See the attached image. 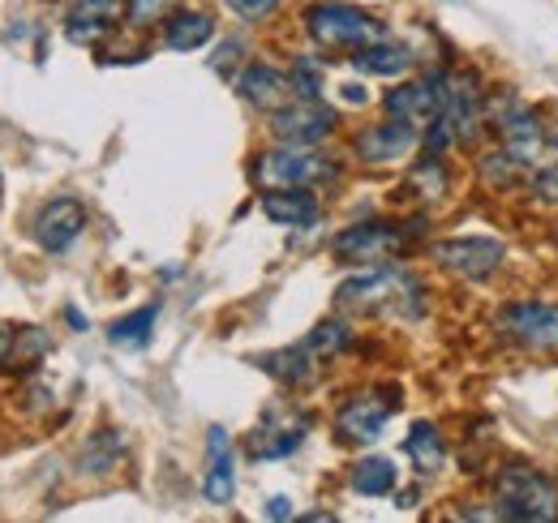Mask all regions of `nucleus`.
Instances as JSON below:
<instances>
[{
    "mask_svg": "<svg viewBox=\"0 0 558 523\" xmlns=\"http://www.w3.org/2000/svg\"><path fill=\"white\" fill-rule=\"evenodd\" d=\"M336 305L349 314H400V318H417L425 309V288L417 275H409L404 266H387L374 262L369 270L352 275L336 288Z\"/></svg>",
    "mask_w": 558,
    "mask_h": 523,
    "instance_id": "1",
    "label": "nucleus"
},
{
    "mask_svg": "<svg viewBox=\"0 0 558 523\" xmlns=\"http://www.w3.org/2000/svg\"><path fill=\"white\" fill-rule=\"evenodd\" d=\"M305 31L318 48L331 52H356L374 39H383V22L356 4H340V0H323L305 9Z\"/></svg>",
    "mask_w": 558,
    "mask_h": 523,
    "instance_id": "2",
    "label": "nucleus"
},
{
    "mask_svg": "<svg viewBox=\"0 0 558 523\" xmlns=\"http://www.w3.org/2000/svg\"><path fill=\"white\" fill-rule=\"evenodd\" d=\"M498 515L520 523H555L558 520V489L550 476L533 467H507L498 476Z\"/></svg>",
    "mask_w": 558,
    "mask_h": 523,
    "instance_id": "3",
    "label": "nucleus"
},
{
    "mask_svg": "<svg viewBox=\"0 0 558 523\" xmlns=\"http://www.w3.org/2000/svg\"><path fill=\"white\" fill-rule=\"evenodd\" d=\"M254 181L263 190H310V185L336 181V168L323 155H314V146H288V142H279L276 150L258 155Z\"/></svg>",
    "mask_w": 558,
    "mask_h": 523,
    "instance_id": "4",
    "label": "nucleus"
},
{
    "mask_svg": "<svg viewBox=\"0 0 558 523\" xmlns=\"http://www.w3.org/2000/svg\"><path fill=\"white\" fill-rule=\"evenodd\" d=\"M417 232L421 223H413V228H400V223H352L331 241V254L340 262H349V266H356V262H387L391 254H400Z\"/></svg>",
    "mask_w": 558,
    "mask_h": 523,
    "instance_id": "5",
    "label": "nucleus"
},
{
    "mask_svg": "<svg viewBox=\"0 0 558 523\" xmlns=\"http://www.w3.org/2000/svg\"><path fill=\"white\" fill-rule=\"evenodd\" d=\"M482 108H486V104H482V82H477V73H469V69L447 73V82H442V121H447V130H451V137H456L460 146L477 142Z\"/></svg>",
    "mask_w": 558,
    "mask_h": 523,
    "instance_id": "6",
    "label": "nucleus"
},
{
    "mask_svg": "<svg viewBox=\"0 0 558 523\" xmlns=\"http://www.w3.org/2000/svg\"><path fill=\"white\" fill-rule=\"evenodd\" d=\"M429 254H434V262H438L442 270H451V275H460V279H489V275L502 270V262H507L502 241H494V236H456V241H438Z\"/></svg>",
    "mask_w": 558,
    "mask_h": 523,
    "instance_id": "7",
    "label": "nucleus"
},
{
    "mask_svg": "<svg viewBox=\"0 0 558 523\" xmlns=\"http://www.w3.org/2000/svg\"><path fill=\"white\" fill-rule=\"evenodd\" d=\"M336 108H327L323 99H296L271 112V133L288 146H318L336 133Z\"/></svg>",
    "mask_w": 558,
    "mask_h": 523,
    "instance_id": "8",
    "label": "nucleus"
},
{
    "mask_svg": "<svg viewBox=\"0 0 558 523\" xmlns=\"http://www.w3.org/2000/svg\"><path fill=\"white\" fill-rule=\"evenodd\" d=\"M498 330L533 352H555L558 348V305L546 301H520V305H507L498 314Z\"/></svg>",
    "mask_w": 558,
    "mask_h": 523,
    "instance_id": "9",
    "label": "nucleus"
},
{
    "mask_svg": "<svg viewBox=\"0 0 558 523\" xmlns=\"http://www.w3.org/2000/svg\"><path fill=\"white\" fill-rule=\"evenodd\" d=\"M442 82H447V73H429L425 82H404V86L387 90V99H383L387 117H396L404 125H417V130L434 125L442 117Z\"/></svg>",
    "mask_w": 558,
    "mask_h": 523,
    "instance_id": "10",
    "label": "nucleus"
},
{
    "mask_svg": "<svg viewBox=\"0 0 558 523\" xmlns=\"http://www.w3.org/2000/svg\"><path fill=\"white\" fill-rule=\"evenodd\" d=\"M391 412H396V399H383L374 391L352 394L336 412V434H340V442H378Z\"/></svg>",
    "mask_w": 558,
    "mask_h": 523,
    "instance_id": "11",
    "label": "nucleus"
},
{
    "mask_svg": "<svg viewBox=\"0 0 558 523\" xmlns=\"http://www.w3.org/2000/svg\"><path fill=\"white\" fill-rule=\"evenodd\" d=\"M86 228V206L77 197H52L39 215H35V241L48 254H65Z\"/></svg>",
    "mask_w": 558,
    "mask_h": 523,
    "instance_id": "12",
    "label": "nucleus"
},
{
    "mask_svg": "<svg viewBox=\"0 0 558 523\" xmlns=\"http://www.w3.org/2000/svg\"><path fill=\"white\" fill-rule=\"evenodd\" d=\"M305 429H310L305 416H292V412H283V408H271V412L263 416V425L250 434L245 451H250V459H288L305 442Z\"/></svg>",
    "mask_w": 558,
    "mask_h": 523,
    "instance_id": "13",
    "label": "nucleus"
},
{
    "mask_svg": "<svg viewBox=\"0 0 558 523\" xmlns=\"http://www.w3.org/2000/svg\"><path fill=\"white\" fill-rule=\"evenodd\" d=\"M417 146V125H404V121H383V125H369V130L356 133V155L365 163H396L404 159L409 150Z\"/></svg>",
    "mask_w": 558,
    "mask_h": 523,
    "instance_id": "14",
    "label": "nucleus"
},
{
    "mask_svg": "<svg viewBox=\"0 0 558 523\" xmlns=\"http://www.w3.org/2000/svg\"><path fill=\"white\" fill-rule=\"evenodd\" d=\"M498 137H502V146L520 159V163H537V155H542V121H537V112L529 108V104H507V112L498 117Z\"/></svg>",
    "mask_w": 558,
    "mask_h": 523,
    "instance_id": "15",
    "label": "nucleus"
},
{
    "mask_svg": "<svg viewBox=\"0 0 558 523\" xmlns=\"http://www.w3.org/2000/svg\"><path fill=\"white\" fill-rule=\"evenodd\" d=\"M207 481H203V494H207L210 507H223V502H232V494H236V459H232V438H228V429H207Z\"/></svg>",
    "mask_w": 558,
    "mask_h": 523,
    "instance_id": "16",
    "label": "nucleus"
},
{
    "mask_svg": "<svg viewBox=\"0 0 558 523\" xmlns=\"http://www.w3.org/2000/svg\"><path fill=\"white\" fill-rule=\"evenodd\" d=\"M236 90H241L245 104H254L263 112H279L288 104V95H292V82L276 65H263L258 61V65H245V73L236 77Z\"/></svg>",
    "mask_w": 558,
    "mask_h": 523,
    "instance_id": "17",
    "label": "nucleus"
},
{
    "mask_svg": "<svg viewBox=\"0 0 558 523\" xmlns=\"http://www.w3.org/2000/svg\"><path fill=\"white\" fill-rule=\"evenodd\" d=\"M263 215L279 223V228H314L323 206L318 197L305 194V190H267L263 194Z\"/></svg>",
    "mask_w": 558,
    "mask_h": 523,
    "instance_id": "18",
    "label": "nucleus"
},
{
    "mask_svg": "<svg viewBox=\"0 0 558 523\" xmlns=\"http://www.w3.org/2000/svg\"><path fill=\"white\" fill-rule=\"evenodd\" d=\"M258 369L296 391V387H310V382H314V374H318V356H314L305 343H296V348H279V352L258 356Z\"/></svg>",
    "mask_w": 558,
    "mask_h": 523,
    "instance_id": "19",
    "label": "nucleus"
},
{
    "mask_svg": "<svg viewBox=\"0 0 558 523\" xmlns=\"http://www.w3.org/2000/svg\"><path fill=\"white\" fill-rule=\"evenodd\" d=\"M352 65L361 69V73H374V77H400V73L413 69V52H409L404 44H391V39L383 35V39L356 48V52H352Z\"/></svg>",
    "mask_w": 558,
    "mask_h": 523,
    "instance_id": "20",
    "label": "nucleus"
},
{
    "mask_svg": "<svg viewBox=\"0 0 558 523\" xmlns=\"http://www.w3.org/2000/svg\"><path fill=\"white\" fill-rule=\"evenodd\" d=\"M210 35H215V22L207 13H194V9H181V13H168L163 17V44L172 52H194L203 48Z\"/></svg>",
    "mask_w": 558,
    "mask_h": 523,
    "instance_id": "21",
    "label": "nucleus"
},
{
    "mask_svg": "<svg viewBox=\"0 0 558 523\" xmlns=\"http://www.w3.org/2000/svg\"><path fill=\"white\" fill-rule=\"evenodd\" d=\"M396 481H400V472H396V463L387 455L356 459L349 472V485L361 498H387V494L396 489Z\"/></svg>",
    "mask_w": 558,
    "mask_h": 523,
    "instance_id": "22",
    "label": "nucleus"
},
{
    "mask_svg": "<svg viewBox=\"0 0 558 523\" xmlns=\"http://www.w3.org/2000/svg\"><path fill=\"white\" fill-rule=\"evenodd\" d=\"M404 455L417 463L421 476H434V472H442V463H447L442 434H438L429 421H417V425L409 429V438H404Z\"/></svg>",
    "mask_w": 558,
    "mask_h": 523,
    "instance_id": "23",
    "label": "nucleus"
},
{
    "mask_svg": "<svg viewBox=\"0 0 558 523\" xmlns=\"http://www.w3.org/2000/svg\"><path fill=\"white\" fill-rule=\"evenodd\" d=\"M155 323H159V305H142L134 314L117 318L108 327V339H112V348H146L155 335Z\"/></svg>",
    "mask_w": 558,
    "mask_h": 523,
    "instance_id": "24",
    "label": "nucleus"
},
{
    "mask_svg": "<svg viewBox=\"0 0 558 523\" xmlns=\"http://www.w3.org/2000/svg\"><path fill=\"white\" fill-rule=\"evenodd\" d=\"M323 77H327V69L318 57H296L288 69V82H292L296 99H323Z\"/></svg>",
    "mask_w": 558,
    "mask_h": 523,
    "instance_id": "25",
    "label": "nucleus"
},
{
    "mask_svg": "<svg viewBox=\"0 0 558 523\" xmlns=\"http://www.w3.org/2000/svg\"><path fill=\"white\" fill-rule=\"evenodd\" d=\"M349 343H352V330L344 327V323H336V318H331V323H318V327L305 335V348H310L318 361H327V356H340Z\"/></svg>",
    "mask_w": 558,
    "mask_h": 523,
    "instance_id": "26",
    "label": "nucleus"
},
{
    "mask_svg": "<svg viewBox=\"0 0 558 523\" xmlns=\"http://www.w3.org/2000/svg\"><path fill=\"white\" fill-rule=\"evenodd\" d=\"M409 190H421V197H442V194H447V168H442V159H438V155L421 159L417 168H413Z\"/></svg>",
    "mask_w": 558,
    "mask_h": 523,
    "instance_id": "27",
    "label": "nucleus"
},
{
    "mask_svg": "<svg viewBox=\"0 0 558 523\" xmlns=\"http://www.w3.org/2000/svg\"><path fill=\"white\" fill-rule=\"evenodd\" d=\"M117 455H121V438L112 429H104L86 451H82V472H108L117 467Z\"/></svg>",
    "mask_w": 558,
    "mask_h": 523,
    "instance_id": "28",
    "label": "nucleus"
},
{
    "mask_svg": "<svg viewBox=\"0 0 558 523\" xmlns=\"http://www.w3.org/2000/svg\"><path fill=\"white\" fill-rule=\"evenodd\" d=\"M112 17H70L65 22V35H70V44L77 48H95V44H104L108 35H112Z\"/></svg>",
    "mask_w": 558,
    "mask_h": 523,
    "instance_id": "29",
    "label": "nucleus"
},
{
    "mask_svg": "<svg viewBox=\"0 0 558 523\" xmlns=\"http://www.w3.org/2000/svg\"><path fill=\"white\" fill-rule=\"evenodd\" d=\"M520 168H524V163H520V159H515V155H511L507 146H502V150H494V155H486V159H482V172H486V181L494 185V190H502V185H515Z\"/></svg>",
    "mask_w": 558,
    "mask_h": 523,
    "instance_id": "30",
    "label": "nucleus"
},
{
    "mask_svg": "<svg viewBox=\"0 0 558 523\" xmlns=\"http://www.w3.org/2000/svg\"><path fill=\"white\" fill-rule=\"evenodd\" d=\"M168 9H172V0H130V4H125V22H130L134 31H142V26H150V22H163Z\"/></svg>",
    "mask_w": 558,
    "mask_h": 523,
    "instance_id": "31",
    "label": "nucleus"
},
{
    "mask_svg": "<svg viewBox=\"0 0 558 523\" xmlns=\"http://www.w3.org/2000/svg\"><path fill=\"white\" fill-rule=\"evenodd\" d=\"M228 9H232L236 17H245V22H263V17L276 13L279 0H228Z\"/></svg>",
    "mask_w": 558,
    "mask_h": 523,
    "instance_id": "32",
    "label": "nucleus"
},
{
    "mask_svg": "<svg viewBox=\"0 0 558 523\" xmlns=\"http://www.w3.org/2000/svg\"><path fill=\"white\" fill-rule=\"evenodd\" d=\"M70 17H117V0H70Z\"/></svg>",
    "mask_w": 558,
    "mask_h": 523,
    "instance_id": "33",
    "label": "nucleus"
},
{
    "mask_svg": "<svg viewBox=\"0 0 558 523\" xmlns=\"http://www.w3.org/2000/svg\"><path fill=\"white\" fill-rule=\"evenodd\" d=\"M533 194L542 197V202H555L558 206V163L555 168H542V172L533 177Z\"/></svg>",
    "mask_w": 558,
    "mask_h": 523,
    "instance_id": "34",
    "label": "nucleus"
},
{
    "mask_svg": "<svg viewBox=\"0 0 558 523\" xmlns=\"http://www.w3.org/2000/svg\"><path fill=\"white\" fill-rule=\"evenodd\" d=\"M267 515H271V520H292V502H288V498H271V502H267Z\"/></svg>",
    "mask_w": 558,
    "mask_h": 523,
    "instance_id": "35",
    "label": "nucleus"
},
{
    "mask_svg": "<svg viewBox=\"0 0 558 523\" xmlns=\"http://www.w3.org/2000/svg\"><path fill=\"white\" fill-rule=\"evenodd\" d=\"M9 352H13V330L0 327V369L9 365Z\"/></svg>",
    "mask_w": 558,
    "mask_h": 523,
    "instance_id": "36",
    "label": "nucleus"
},
{
    "mask_svg": "<svg viewBox=\"0 0 558 523\" xmlns=\"http://www.w3.org/2000/svg\"><path fill=\"white\" fill-rule=\"evenodd\" d=\"M365 86H344V104H365Z\"/></svg>",
    "mask_w": 558,
    "mask_h": 523,
    "instance_id": "37",
    "label": "nucleus"
},
{
    "mask_svg": "<svg viewBox=\"0 0 558 523\" xmlns=\"http://www.w3.org/2000/svg\"><path fill=\"white\" fill-rule=\"evenodd\" d=\"M65 318H70V323H73V327H77V330H86V318H82V314H77L73 305H70V309H65Z\"/></svg>",
    "mask_w": 558,
    "mask_h": 523,
    "instance_id": "38",
    "label": "nucleus"
},
{
    "mask_svg": "<svg viewBox=\"0 0 558 523\" xmlns=\"http://www.w3.org/2000/svg\"><path fill=\"white\" fill-rule=\"evenodd\" d=\"M555 150H558V137H555Z\"/></svg>",
    "mask_w": 558,
    "mask_h": 523,
    "instance_id": "39",
    "label": "nucleus"
}]
</instances>
